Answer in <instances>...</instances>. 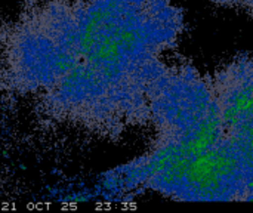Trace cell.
Masks as SVG:
<instances>
[{"label": "cell", "mask_w": 253, "mask_h": 213, "mask_svg": "<svg viewBox=\"0 0 253 213\" xmlns=\"http://www.w3.org/2000/svg\"><path fill=\"white\" fill-rule=\"evenodd\" d=\"M185 28L172 0H19L0 19V93L50 125L117 141L148 126Z\"/></svg>", "instance_id": "obj_1"}, {"label": "cell", "mask_w": 253, "mask_h": 213, "mask_svg": "<svg viewBox=\"0 0 253 213\" xmlns=\"http://www.w3.org/2000/svg\"><path fill=\"white\" fill-rule=\"evenodd\" d=\"M153 139L135 159L108 170L114 200L147 193L176 202H243V182L209 73L172 61L150 102Z\"/></svg>", "instance_id": "obj_2"}, {"label": "cell", "mask_w": 253, "mask_h": 213, "mask_svg": "<svg viewBox=\"0 0 253 213\" xmlns=\"http://www.w3.org/2000/svg\"><path fill=\"white\" fill-rule=\"evenodd\" d=\"M211 79L240 170L243 202H253V53L233 56Z\"/></svg>", "instance_id": "obj_3"}, {"label": "cell", "mask_w": 253, "mask_h": 213, "mask_svg": "<svg viewBox=\"0 0 253 213\" xmlns=\"http://www.w3.org/2000/svg\"><path fill=\"white\" fill-rule=\"evenodd\" d=\"M212 1L222 9L253 15V0H212Z\"/></svg>", "instance_id": "obj_4"}]
</instances>
